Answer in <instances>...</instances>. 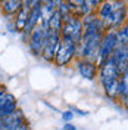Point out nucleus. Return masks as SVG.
Returning a JSON list of instances; mask_svg holds the SVG:
<instances>
[{
    "label": "nucleus",
    "mask_w": 128,
    "mask_h": 130,
    "mask_svg": "<svg viewBox=\"0 0 128 130\" xmlns=\"http://www.w3.org/2000/svg\"><path fill=\"white\" fill-rule=\"evenodd\" d=\"M60 36H62L63 43H71L77 47L81 41V37H82V22L80 18H77L72 13L62 16Z\"/></svg>",
    "instance_id": "obj_1"
},
{
    "label": "nucleus",
    "mask_w": 128,
    "mask_h": 130,
    "mask_svg": "<svg viewBox=\"0 0 128 130\" xmlns=\"http://www.w3.org/2000/svg\"><path fill=\"white\" fill-rule=\"evenodd\" d=\"M116 47V37H115V32H106L102 40H100V46H99V53H97V62L99 67L102 65L112 56V52Z\"/></svg>",
    "instance_id": "obj_2"
},
{
    "label": "nucleus",
    "mask_w": 128,
    "mask_h": 130,
    "mask_svg": "<svg viewBox=\"0 0 128 130\" xmlns=\"http://www.w3.org/2000/svg\"><path fill=\"white\" fill-rule=\"evenodd\" d=\"M49 36V27H43V25H37L30 34V47H31L34 55H41L43 47L46 44Z\"/></svg>",
    "instance_id": "obj_3"
},
{
    "label": "nucleus",
    "mask_w": 128,
    "mask_h": 130,
    "mask_svg": "<svg viewBox=\"0 0 128 130\" xmlns=\"http://www.w3.org/2000/svg\"><path fill=\"white\" fill-rule=\"evenodd\" d=\"M112 13L103 21L104 28H113V27H119L124 19H125V5L121 2H113L112 3Z\"/></svg>",
    "instance_id": "obj_4"
},
{
    "label": "nucleus",
    "mask_w": 128,
    "mask_h": 130,
    "mask_svg": "<svg viewBox=\"0 0 128 130\" xmlns=\"http://www.w3.org/2000/svg\"><path fill=\"white\" fill-rule=\"evenodd\" d=\"M59 46H60V34H56V32L49 31L46 44H44L43 52H41L43 58H44L46 61H52V59L55 58V55H56Z\"/></svg>",
    "instance_id": "obj_5"
},
{
    "label": "nucleus",
    "mask_w": 128,
    "mask_h": 130,
    "mask_svg": "<svg viewBox=\"0 0 128 130\" xmlns=\"http://www.w3.org/2000/svg\"><path fill=\"white\" fill-rule=\"evenodd\" d=\"M112 59L115 62V67H116V73H118V77L119 75H127V46H116L115 50L112 52Z\"/></svg>",
    "instance_id": "obj_6"
},
{
    "label": "nucleus",
    "mask_w": 128,
    "mask_h": 130,
    "mask_svg": "<svg viewBox=\"0 0 128 130\" xmlns=\"http://www.w3.org/2000/svg\"><path fill=\"white\" fill-rule=\"evenodd\" d=\"M77 53V47L71 44V43H63L60 41V46L57 49L56 55H55V59H56V64L57 65H66L69 61H71L74 55Z\"/></svg>",
    "instance_id": "obj_7"
},
{
    "label": "nucleus",
    "mask_w": 128,
    "mask_h": 130,
    "mask_svg": "<svg viewBox=\"0 0 128 130\" xmlns=\"http://www.w3.org/2000/svg\"><path fill=\"white\" fill-rule=\"evenodd\" d=\"M31 9H30V13H28V19H27V25L24 28L25 36L27 34H31V31L38 25V22L41 21V3L40 2H32Z\"/></svg>",
    "instance_id": "obj_8"
},
{
    "label": "nucleus",
    "mask_w": 128,
    "mask_h": 130,
    "mask_svg": "<svg viewBox=\"0 0 128 130\" xmlns=\"http://www.w3.org/2000/svg\"><path fill=\"white\" fill-rule=\"evenodd\" d=\"M32 2H22V6L18 10V15H16V21H15V30L16 31H24L25 25H27V19H28V13H30V9H31Z\"/></svg>",
    "instance_id": "obj_9"
},
{
    "label": "nucleus",
    "mask_w": 128,
    "mask_h": 130,
    "mask_svg": "<svg viewBox=\"0 0 128 130\" xmlns=\"http://www.w3.org/2000/svg\"><path fill=\"white\" fill-rule=\"evenodd\" d=\"M78 71L80 74L84 77V78H87V80H93L94 77H96V65L93 64V62H90V61H80L78 62Z\"/></svg>",
    "instance_id": "obj_10"
},
{
    "label": "nucleus",
    "mask_w": 128,
    "mask_h": 130,
    "mask_svg": "<svg viewBox=\"0 0 128 130\" xmlns=\"http://www.w3.org/2000/svg\"><path fill=\"white\" fill-rule=\"evenodd\" d=\"M60 30H62V15L57 10H55L49 19V31L60 34Z\"/></svg>",
    "instance_id": "obj_11"
},
{
    "label": "nucleus",
    "mask_w": 128,
    "mask_h": 130,
    "mask_svg": "<svg viewBox=\"0 0 128 130\" xmlns=\"http://www.w3.org/2000/svg\"><path fill=\"white\" fill-rule=\"evenodd\" d=\"M21 6H22V2H19V0H8L3 3V10H5V13L12 15V13H16L21 9Z\"/></svg>",
    "instance_id": "obj_12"
},
{
    "label": "nucleus",
    "mask_w": 128,
    "mask_h": 130,
    "mask_svg": "<svg viewBox=\"0 0 128 130\" xmlns=\"http://www.w3.org/2000/svg\"><path fill=\"white\" fill-rule=\"evenodd\" d=\"M112 10H113V8H112V3H111V2H104L103 5L100 6L99 15H100V19H102V22H103L104 19H106L108 16L112 13Z\"/></svg>",
    "instance_id": "obj_13"
},
{
    "label": "nucleus",
    "mask_w": 128,
    "mask_h": 130,
    "mask_svg": "<svg viewBox=\"0 0 128 130\" xmlns=\"http://www.w3.org/2000/svg\"><path fill=\"white\" fill-rule=\"evenodd\" d=\"M127 27L121 28L118 32H115V37H116V46H127Z\"/></svg>",
    "instance_id": "obj_14"
},
{
    "label": "nucleus",
    "mask_w": 128,
    "mask_h": 130,
    "mask_svg": "<svg viewBox=\"0 0 128 130\" xmlns=\"http://www.w3.org/2000/svg\"><path fill=\"white\" fill-rule=\"evenodd\" d=\"M118 95H121L122 99L127 102V75H124L118 81Z\"/></svg>",
    "instance_id": "obj_15"
},
{
    "label": "nucleus",
    "mask_w": 128,
    "mask_h": 130,
    "mask_svg": "<svg viewBox=\"0 0 128 130\" xmlns=\"http://www.w3.org/2000/svg\"><path fill=\"white\" fill-rule=\"evenodd\" d=\"M16 111V102L15 104H9V105H5V106H0V118H5L10 115L12 112Z\"/></svg>",
    "instance_id": "obj_16"
},
{
    "label": "nucleus",
    "mask_w": 128,
    "mask_h": 130,
    "mask_svg": "<svg viewBox=\"0 0 128 130\" xmlns=\"http://www.w3.org/2000/svg\"><path fill=\"white\" fill-rule=\"evenodd\" d=\"M15 96L10 95V93H2L0 95V106H5V105H9V104H15Z\"/></svg>",
    "instance_id": "obj_17"
},
{
    "label": "nucleus",
    "mask_w": 128,
    "mask_h": 130,
    "mask_svg": "<svg viewBox=\"0 0 128 130\" xmlns=\"http://www.w3.org/2000/svg\"><path fill=\"white\" fill-rule=\"evenodd\" d=\"M72 117H74V112H72V111H65V112L62 114V118H63L65 121H71Z\"/></svg>",
    "instance_id": "obj_18"
},
{
    "label": "nucleus",
    "mask_w": 128,
    "mask_h": 130,
    "mask_svg": "<svg viewBox=\"0 0 128 130\" xmlns=\"http://www.w3.org/2000/svg\"><path fill=\"white\" fill-rule=\"evenodd\" d=\"M63 130H75V127L72 124H65L63 126Z\"/></svg>",
    "instance_id": "obj_19"
},
{
    "label": "nucleus",
    "mask_w": 128,
    "mask_h": 130,
    "mask_svg": "<svg viewBox=\"0 0 128 130\" xmlns=\"http://www.w3.org/2000/svg\"><path fill=\"white\" fill-rule=\"evenodd\" d=\"M74 111L77 114H80V115H87L88 112H86V111H81V109H77V108H74Z\"/></svg>",
    "instance_id": "obj_20"
},
{
    "label": "nucleus",
    "mask_w": 128,
    "mask_h": 130,
    "mask_svg": "<svg viewBox=\"0 0 128 130\" xmlns=\"http://www.w3.org/2000/svg\"><path fill=\"white\" fill-rule=\"evenodd\" d=\"M2 93H5V87H3V86H0V95H2Z\"/></svg>",
    "instance_id": "obj_21"
}]
</instances>
